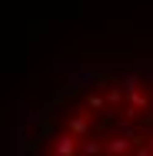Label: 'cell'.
<instances>
[{"instance_id": "obj_1", "label": "cell", "mask_w": 153, "mask_h": 156, "mask_svg": "<svg viewBox=\"0 0 153 156\" xmlns=\"http://www.w3.org/2000/svg\"><path fill=\"white\" fill-rule=\"evenodd\" d=\"M20 156H153V63L53 87L20 133Z\"/></svg>"}]
</instances>
